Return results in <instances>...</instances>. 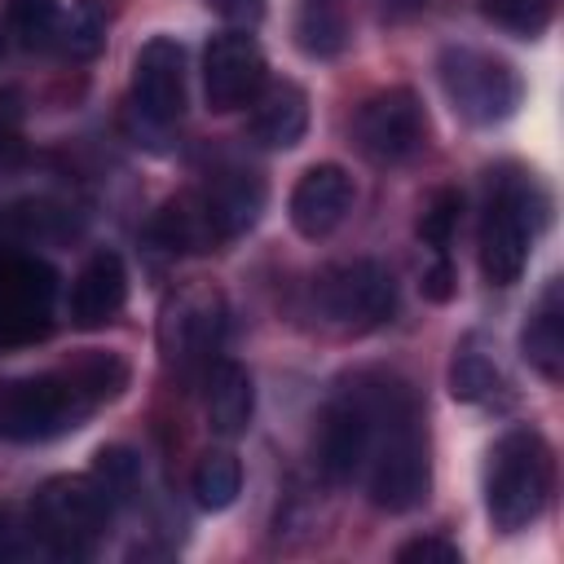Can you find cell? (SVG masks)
Returning <instances> with one entry per match:
<instances>
[{
	"instance_id": "ffe728a7",
	"label": "cell",
	"mask_w": 564,
	"mask_h": 564,
	"mask_svg": "<svg viewBox=\"0 0 564 564\" xmlns=\"http://www.w3.org/2000/svg\"><path fill=\"white\" fill-rule=\"evenodd\" d=\"M154 238L167 247V251H207L216 242V229L207 220V207L198 194L189 198H172L159 220H154Z\"/></svg>"
},
{
	"instance_id": "cb8c5ba5",
	"label": "cell",
	"mask_w": 564,
	"mask_h": 564,
	"mask_svg": "<svg viewBox=\"0 0 564 564\" xmlns=\"http://www.w3.org/2000/svg\"><path fill=\"white\" fill-rule=\"evenodd\" d=\"M480 13L489 22H498L502 31L529 40V35L546 31V22L555 13V0H480Z\"/></svg>"
},
{
	"instance_id": "e0dca14e",
	"label": "cell",
	"mask_w": 564,
	"mask_h": 564,
	"mask_svg": "<svg viewBox=\"0 0 564 564\" xmlns=\"http://www.w3.org/2000/svg\"><path fill=\"white\" fill-rule=\"evenodd\" d=\"M304 128H308V97L300 84H273L251 115V141L264 150L300 145Z\"/></svg>"
},
{
	"instance_id": "836d02e7",
	"label": "cell",
	"mask_w": 564,
	"mask_h": 564,
	"mask_svg": "<svg viewBox=\"0 0 564 564\" xmlns=\"http://www.w3.org/2000/svg\"><path fill=\"white\" fill-rule=\"evenodd\" d=\"M0 53H4V35H0Z\"/></svg>"
},
{
	"instance_id": "3957f363",
	"label": "cell",
	"mask_w": 564,
	"mask_h": 564,
	"mask_svg": "<svg viewBox=\"0 0 564 564\" xmlns=\"http://www.w3.org/2000/svg\"><path fill=\"white\" fill-rule=\"evenodd\" d=\"M538 185L520 172L498 176L489 189V207L480 220V269L494 286L520 282L529 251H533V229H538Z\"/></svg>"
},
{
	"instance_id": "7a4b0ae2",
	"label": "cell",
	"mask_w": 564,
	"mask_h": 564,
	"mask_svg": "<svg viewBox=\"0 0 564 564\" xmlns=\"http://www.w3.org/2000/svg\"><path fill=\"white\" fill-rule=\"evenodd\" d=\"M555 485V458L551 445L538 432H507L494 454H489V471H485V507L494 529L516 533L524 524H533L551 498Z\"/></svg>"
},
{
	"instance_id": "f546056e",
	"label": "cell",
	"mask_w": 564,
	"mask_h": 564,
	"mask_svg": "<svg viewBox=\"0 0 564 564\" xmlns=\"http://www.w3.org/2000/svg\"><path fill=\"white\" fill-rule=\"evenodd\" d=\"M419 286H423V295H427V300L445 304V300L454 295V269H449V260L441 256V260H436V264L423 273V282H419Z\"/></svg>"
},
{
	"instance_id": "2e32d148",
	"label": "cell",
	"mask_w": 564,
	"mask_h": 564,
	"mask_svg": "<svg viewBox=\"0 0 564 564\" xmlns=\"http://www.w3.org/2000/svg\"><path fill=\"white\" fill-rule=\"evenodd\" d=\"M198 198L207 207V220L216 229V242H229V238H238V234H247L256 225V216L264 207V185L251 172H225Z\"/></svg>"
},
{
	"instance_id": "d6a6232c",
	"label": "cell",
	"mask_w": 564,
	"mask_h": 564,
	"mask_svg": "<svg viewBox=\"0 0 564 564\" xmlns=\"http://www.w3.org/2000/svg\"><path fill=\"white\" fill-rule=\"evenodd\" d=\"M9 538H13V529H9V516L0 511V555L9 551Z\"/></svg>"
},
{
	"instance_id": "44dd1931",
	"label": "cell",
	"mask_w": 564,
	"mask_h": 564,
	"mask_svg": "<svg viewBox=\"0 0 564 564\" xmlns=\"http://www.w3.org/2000/svg\"><path fill=\"white\" fill-rule=\"evenodd\" d=\"M295 44L308 57H335L348 44V22L335 0H300L295 9Z\"/></svg>"
},
{
	"instance_id": "5bb4252c",
	"label": "cell",
	"mask_w": 564,
	"mask_h": 564,
	"mask_svg": "<svg viewBox=\"0 0 564 564\" xmlns=\"http://www.w3.org/2000/svg\"><path fill=\"white\" fill-rule=\"evenodd\" d=\"M53 295V273L40 260H4L0 264V335L18 339L31 330H44Z\"/></svg>"
},
{
	"instance_id": "7402d4cb",
	"label": "cell",
	"mask_w": 564,
	"mask_h": 564,
	"mask_svg": "<svg viewBox=\"0 0 564 564\" xmlns=\"http://www.w3.org/2000/svg\"><path fill=\"white\" fill-rule=\"evenodd\" d=\"M238 489H242V467H238V458H234L229 449H207V454L198 458V467H194V498H198V507L225 511V507H234Z\"/></svg>"
},
{
	"instance_id": "7c38bea8",
	"label": "cell",
	"mask_w": 564,
	"mask_h": 564,
	"mask_svg": "<svg viewBox=\"0 0 564 564\" xmlns=\"http://www.w3.org/2000/svg\"><path fill=\"white\" fill-rule=\"evenodd\" d=\"M370 441H375L370 405L357 392L344 401H330L322 414V432H317V467L326 471V480H335V485L352 480L370 454Z\"/></svg>"
},
{
	"instance_id": "4dcf8cb0",
	"label": "cell",
	"mask_w": 564,
	"mask_h": 564,
	"mask_svg": "<svg viewBox=\"0 0 564 564\" xmlns=\"http://www.w3.org/2000/svg\"><path fill=\"white\" fill-rule=\"evenodd\" d=\"M212 9H216L220 18H229V22H238V26H251V22L264 13L260 0H212Z\"/></svg>"
},
{
	"instance_id": "277c9868",
	"label": "cell",
	"mask_w": 564,
	"mask_h": 564,
	"mask_svg": "<svg viewBox=\"0 0 564 564\" xmlns=\"http://www.w3.org/2000/svg\"><path fill=\"white\" fill-rule=\"evenodd\" d=\"M436 70H441V88H445L454 115L467 119V123H502L520 106L516 66L485 53V48L454 44V48L441 53Z\"/></svg>"
},
{
	"instance_id": "ba28073f",
	"label": "cell",
	"mask_w": 564,
	"mask_h": 564,
	"mask_svg": "<svg viewBox=\"0 0 564 564\" xmlns=\"http://www.w3.org/2000/svg\"><path fill=\"white\" fill-rule=\"evenodd\" d=\"M427 132L423 106L410 88H383L375 97L361 101L357 119H352V141L370 163H405L410 154H419Z\"/></svg>"
},
{
	"instance_id": "4316f807",
	"label": "cell",
	"mask_w": 564,
	"mask_h": 564,
	"mask_svg": "<svg viewBox=\"0 0 564 564\" xmlns=\"http://www.w3.org/2000/svg\"><path fill=\"white\" fill-rule=\"evenodd\" d=\"M93 480L106 489V498H123L137 485V458L128 449H101L93 463Z\"/></svg>"
},
{
	"instance_id": "6da1fadb",
	"label": "cell",
	"mask_w": 564,
	"mask_h": 564,
	"mask_svg": "<svg viewBox=\"0 0 564 564\" xmlns=\"http://www.w3.org/2000/svg\"><path fill=\"white\" fill-rule=\"evenodd\" d=\"M123 383H128V366L106 352L75 361L66 375L13 383L0 401V436H13V441L57 436V432L75 427L93 405L119 397Z\"/></svg>"
},
{
	"instance_id": "d6986e66",
	"label": "cell",
	"mask_w": 564,
	"mask_h": 564,
	"mask_svg": "<svg viewBox=\"0 0 564 564\" xmlns=\"http://www.w3.org/2000/svg\"><path fill=\"white\" fill-rule=\"evenodd\" d=\"M520 348H524V361L542 375V379H560L564 375V308H560V282L546 286L538 313L529 317L524 335H520Z\"/></svg>"
},
{
	"instance_id": "603a6c76",
	"label": "cell",
	"mask_w": 564,
	"mask_h": 564,
	"mask_svg": "<svg viewBox=\"0 0 564 564\" xmlns=\"http://www.w3.org/2000/svg\"><path fill=\"white\" fill-rule=\"evenodd\" d=\"M9 35H18L22 48H48L62 31V4L57 0H9Z\"/></svg>"
},
{
	"instance_id": "5b68a950",
	"label": "cell",
	"mask_w": 564,
	"mask_h": 564,
	"mask_svg": "<svg viewBox=\"0 0 564 564\" xmlns=\"http://www.w3.org/2000/svg\"><path fill=\"white\" fill-rule=\"evenodd\" d=\"M35 529L57 555H84L110 516V498L93 476H57L35 494Z\"/></svg>"
},
{
	"instance_id": "ac0fdd59",
	"label": "cell",
	"mask_w": 564,
	"mask_h": 564,
	"mask_svg": "<svg viewBox=\"0 0 564 564\" xmlns=\"http://www.w3.org/2000/svg\"><path fill=\"white\" fill-rule=\"evenodd\" d=\"M251 410H256V388L247 366L238 361H216L207 375V423L220 436H242L251 427Z\"/></svg>"
},
{
	"instance_id": "d4e9b609",
	"label": "cell",
	"mask_w": 564,
	"mask_h": 564,
	"mask_svg": "<svg viewBox=\"0 0 564 564\" xmlns=\"http://www.w3.org/2000/svg\"><path fill=\"white\" fill-rule=\"evenodd\" d=\"M449 392L458 401H494L502 392V375L480 352H458L449 370Z\"/></svg>"
},
{
	"instance_id": "52a82bcc",
	"label": "cell",
	"mask_w": 564,
	"mask_h": 564,
	"mask_svg": "<svg viewBox=\"0 0 564 564\" xmlns=\"http://www.w3.org/2000/svg\"><path fill=\"white\" fill-rule=\"evenodd\" d=\"M427 480H432V467H427L423 432L414 427V410L388 414V436L370 467V502L392 516L410 511L427 498Z\"/></svg>"
},
{
	"instance_id": "30bf717a",
	"label": "cell",
	"mask_w": 564,
	"mask_h": 564,
	"mask_svg": "<svg viewBox=\"0 0 564 564\" xmlns=\"http://www.w3.org/2000/svg\"><path fill=\"white\" fill-rule=\"evenodd\" d=\"M163 348L172 361H198L212 357L225 335V300L212 286H185L163 308Z\"/></svg>"
},
{
	"instance_id": "484cf974",
	"label": "cell",
	"mask_w": 564,
	"mask_h": 564,
	"mask_svg": "<svg viewBox=\"0 0 564 564\" xmlns=\"http://www.w3.org/2000/svg\"><path fill=\"white\" fill-rule=\"evenodd\" d=\"M458 212H463V194H458V189H436V198H432L427 212L419 216V238H423L436 256H445V247H449V238H454V225H458Z\"/></svg>"
},
{
	"instance_id": "f1b7e54d",
	"label": "cell",
	"mask_w": 564,
	"mask_h": 564,
	"mask_svg": "<svg viewBox=\"0 0 564 564\" xmlns=\"http://www.w3.org/2000/svg\"><path fill=\"white\" fill-rule=\"evenodd\" d=\"M397 560H401V564H458L463 555H458V546L445 542V538H414V542H405V546L397 551Z\"/></svg>"
},
{
	"instance_id": "83f0119b",
	"label": "cell",
	"mask_w": 564,
	"mask_h": 564,
	"mask_svg": "<svg viewBox=\"0 0 564 564\" xmlns=\"http://www.w3.org/2000/svg\"><path fill=\"white\" fill-rule=\"evenodd\" d=\"M101 18H97V9L93 4H84L75 18H70V26H66V44H70V53H79V57H88V53H97L101 48Z\"/></svg>"
},
{
	"instance_id": "9a60e30c",
	"label": "cell",
	"mask_w": 564,
	"mask_h": 564,
	"mask_svg": "<svg viewBox=\"0 0 564 564\" xmlns=\"http://www.w3.org/2000/svg\"><path fill=\"white\" fill-rule=\"evenodd\" d=\"M128 300V269L115 251H93L70 282V322L84 330L106 326Z\"/></svg>"
},
{
	"instance_id": "8992f818",
	"label": "cell",
	"mask_w": 564,
	"mask_h": 564,
	"mask_svg": "<svg viewBox=\"0 0 564 564\" xmlns=\"http://www.w3.org/2000/svg\"><path fill=\"white\" fill-rule=\"evenodd\" d=\"M313 300L326 322H335L344 330H370L392 313L397 286L379 260H344V264H330L317 273Z\"/></svg>"
},
{
	"instance_id": "1f68e13d",
	"label": "cell",
	"mask_w": 564,
	"mask_h": 564,
	"mask_svg": "<svg viewBox=\"0 0 564 564\" xmlns=\"http://www.w3.org/2000/svg\"><path fill=\"white\" fill-rule=\"evenodd\" d=\"M427 0H388V18H410V13H419Z\"/></svg>"
},
{
	"instance_id": "9c48e42d",
	"label": "cell",
	"mask_w": 564,
	"mask_h": 564,
	"mask_svg": "<svg viewBox=\"0 0 564 564\" xmlns=\"http://www.w3.org/2000/svg\"><path fill=\"white\" fill-rule=\"evenodd\" d=\"M264 84V53L251 35L229 31L216 35L203 53V93L212 110H238L247 106Z\"/></svg>"
},
{
	"instance_id": "8fae6325",
	"label": "cell",
	"mask_w": 564,
	"mask_h": 564,
	"mask_svg": "<svg viewBox=\"0 0 564 564\" xmlns=\"http://www.w3.org/2000/svg\"><path fill=\"white\" fill-rule=\"evenodd\" d=\"M132 101L150 123H172L185 110V48L167 35L141 44L132 62Z\"/></svg>"
},
{
	"instance_id": "4fadbf2b",
	"label": "cell",
	"mask_w": 564,
	"mask_h": 564,
	"mask_svg": "<svg viewBox=\"0 0 564 564\" xmlns=\"http://www.w3.org/2000/svg\"><path fill=\"white\" fill-rule=\"evenodd\" d=\"M352 176L339 163H317L308 167L295 189H291V225L304 238H326L344 225V216L352 212Z\"/></svg>"
}]
</instances>
